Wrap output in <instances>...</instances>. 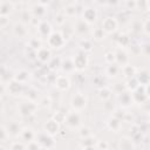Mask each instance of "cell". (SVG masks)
Wrapping results in <instances>:
<instances>
[{"label":"cell","mask_w":150,"mask_h":150,"mask_svg":"<svg viewBox=\"0 0 150 150\" xmlns=\"http://www.w3.org/2000/svg\"><path fill=\"white\" fill-rule=\"evenodd\" d=\"M82 18H83V20L86 22L93 23L97 19V12L94 8H91V7H87V8H84V11L82 13Z\"/></svg>","instance_id":"cell-11"},{"label":"cell","mask_w":150,"mask_h":150,"mask_svg":"<svg viewBox=\"0 0 150 150\" xmlns=\"http://www.w3.org/2000/svg\"><path fill=\"white\" fill-rule=\"evenodd\" d=\"M74 32H75V28H71V26H69V25H67L63 29H62V32H61V34H62V36L64 38V40H68L73 34H74Z\"/></svg>","instance_id":"cell-32"},{"label":"cell","mask_w":150,"mask_h":150,"mask_svg":"<svg viewBox=\"0 0 150 150\" xmlns=\"http://www.w3.org/2000/svg\"><path fill=\"white\" fill-rule=\"evenodd\" d=\"M122 71H123V75L125 77H132L136 75V68L134 66H130V64H125L122 67Z\"/></svg>","instance_id":"cell-26"},{"label":"cell","mask_w":150,"mask_h":150,"mask_svg":"<svg viewBox=\"0 0 150 150\" xmlns=\"http://www.w3.org/2000/svg\"><path fill=\"white\" fill-rule=\"evenodd\" d=\"M146 7H148V9L150 11V0H146Z\"/></svg>","instance_id":"cell-51"},{"label":"cell","mask_w":150,"mask_h":150,"mask_svg":"<svg viewBox=\"0 0 150 150\" xmlns=\"http://www.w3.org/2000/svg\"><path fill=\"white\" fill-rule=\"evenodd\" d=\"M43 131H46L49 135H56L60 131V122H57L55 118H50L48 120L45 124H43Z\"/></svg>","instance_id":"cell-6"},{"label":"cell","mask_w":150,"mask_h":150,"mask_svg":"<svg viewBox=\"0 0 150 150\" xmlns=\"http://www.w3.org/2000/svg\"><path fill=\"white\" fill-rule=\"evenodd\" d=\"M70 104H71V108L75 111H81L87 105V96L82 93H76L75 95L71 96Z\"/></svg>","instance_id":"cell-2"},{"label":"cell","mask_w":150,"mask_h":150,"mask_svg":"<svg viewBox=\"0 0 150 150\" xmlns=\"http://www.w3.org/2000/svg\"><path fill=\"white\" fill-rule=\"evenodd\" d=\"M88 22H86L83 19L82 20H80L77 23H76V27H75V32H77V33H84V32H87V29H88Z\"/></svg>","instance_id":"cell-31"},{"label":"cell","mask_w":150,"mask_h":150,"mask_svg":"<svg viewBox=\"0 0 150 150\" xmlns=\"http://www.w3.org/2000/svg\"><path fill=\"white\" fill-rule=\"evenodd\" d=\"M79 135L81 136V138H86V137L90 136L91 132H90V129L88 127H81L80 128V131H79Z\"/></svg>","instance_id":"cell-39"},{"label":"cell","mask_w":150,"mask_h":150,"mask_svg":"<svg viewBox=\"0 0 150 150\" xmlns=\"http://www.w3.org/2000/svg\"><path fill=\"white\" fill-rule=\"evenodd\" d=\"M28 45H29V47L33 48L34 50H38V49L41 48V41L38 40V39H30L29 42H28Z\"/></svg>","instance_id":"cell-38"},{"label":"cell","mask_w":150,"mask_h":150,"mask_svg":"<svg viewBox=\"0 0 150 150\" xmlns=\"http://www.w3.org/2000/svg\"><path fill=\"white\" fill-rule=\"evenodd\" d=\"M115 55H116V62H117V64H118V66L123 67V66L128 64L129 57H128V54H127V52H125L124 49L118 48V49L116 50Z\"/></svg>","instance_id":"cell-13"},{"label":"cell","mask_w":150,"mask_h":150,"mask_svg":"<svg viewBox=\"0 0 150 150\" xmlns=\"http://www.w3.org/2000/svg\"><path fill=\"white\" fill-rule=\"evenodd\" d=\"M73 61H74V64H75L76 70H83L87 67V64H88V57H87V55L83 52L77 53L73 57Z\"/></svg>","instance_id":"cell-7"},{"label":"cell","mask_w":150,"mask_h":150,"mask_svg":"<svg viewBox=\"0 0 150 150\" xmlns=\"http://www.w3.org/2000/svg\"><path fill=\"white\" fill-rule=\"evenodd\" d=\"M9 149H12V150H22V149H27V143L25 144L23 141H21V142H13V143L11 144Z\"/></svg>","instance_id":"cell-35"},{"label":"cell","mask_w":150,"mask_h":150,"mask_svg":"<svg viewBox=\"0 0 150 150\" xmlns=\"http://www.w3.org/2000/svg\"><path fill=\"white\" fill-rule=\"evenodd\" d=\"M93 36H94V39H96V40H102V39H104V36H105V32L102 29V27H101V28H96V29L93 32Z\"/></svg>","instance_id":"cell-36"},{"label":"cell","mask_w":150,"mask_h":150,"mask_svg":"<svg viewBox=\"0 0 150 150\" xmlns=\"http://www.w3.org/2000/svg\"><path fill=\"white\" fill-rule=\"evenodd\" d=\"M102 29L107 34H110V33L115 32L117 29V21H116V19L115 18H111V16L105 18L102 21Z\"/></svg>","instance_id":"cell-8"},{"label":"cell","mask_w":150,"mask_h":150,"mask_svg":"<svg viewBox=\"0 0 150 150\" xmlns=\"http://www.w3.org/2000/svg\"><path fill=\"white\" fill-rule=\"evenodd\" d=\"M8 93L12 94V95H18L22 91V83L16 81V80H13L11 83H8Z\"/></svg>","instance_id":"cell-15"},{"label":"cell","mask_w":150,"mask_h":150,"mask_svg":"<svg viewBox=\"0 0 150 150\" xmlns=\"http://www.w3.org/2000/svg\"><path fill=\"white\" fill-rule=\"evenodd\" d=\"M128 7L129 8H135L136 7V2H135V0H128Z\"/></svg>","instance_id":"cell-48"},{"label":"cell","mask_w":150,"mask_h":150,"mask_svg":"<svg viewBox=\"0 0 150 150\" xmlns=\"http://www.w3.org/2000/svg\"><path fill=\"white\" fill-rule=\"evenodd\" d=\"M28 73L26 71V70H20V71H18L15 75H14V80H16V81H19V82H21V83H25L27 80H28Z\"/></svg>","instance_id":"cell-29"},{"label":"cell","mask_w":150,"mask_h":150,"mask_svg":"<svg viewBox=\"0 0 150 150\" xmlns=\"http://www.w3.org/2000/svg\"><path fill=\"white\" fill-rule=\"evenodd\" d=\"M55 20H56V22L59 23V25H63L64 23V15L63 14H59V15H56V18H55Z\"/></svg>","instance_id":"cell-47"},{"label":"cell","mask_w":150,"mask_h":150,"mask_svg":"<svg viewBox=\"0 0 150 150\" xmlns=\"http://www.w3.org/2000/svg\"><path fill=\"white\" fill-rule=\"evenodd\" d=\"M137 80H138V82H139V84H143V86H145V84H148L149 82H150V74L146 71V70H143V71H141L137 76Z\"/></svg>","instance_id":"cell-24"},{"label":"cell","mask_w":150,"mask_h":150,"mask_svg":"<svg viewBox=\"0 0 150 150\" xmlns=\"http://www.w3.org/2000/svg\"><path fill=\"white\" fill-rule=\"evenodd\" d=\"M118 146H120V149H132V148H135L132 138H127V137H123V138L120 139Z\"/></svg>","instance_id":"cell-22"},{"label":"cell","mask_w":150,"mask_h":150,"mask_svg":"<svg viewBox=\"0 0 150 150\" xmlns=\"http://www.w3.org/2000/svg\"><path fill=\"white\" fill-rule=\"evenodd\" d=\"M64 123L67 124V127L71 128V129H77L81 125V117L79 115V111H69L66 114V118H64Z\"/></svg>","instance_id":"cell-4"},{"label":"cell","mask_w":150,"mask_h":150,"mask_svg":"<svg viewBox=\"0 0 150 150\" xmlns=\"http://www.w3.org/2000/svg\"><path fill=\"white\" fill-rule=\"evenodd\" d=\"M61 67H62V70L64 73H73L74 70H76L73 59H67L66 61H63L62 64H61Z\"/></svg>","instance_id":"cell-20"},{"label":"cell","mask_w":150,"mask_h":150,"mask_svg":"<svg viewBox=\"0 0 150 150\" xmlns=\"http://www.w3.org/2000/svg\"><path fill=\"white\" fill-rule=\"evenodd\" d=\"M38 30L39 33L42 35V36H49L50 33H52V26L49 25V22L47 21H40L39 22V27H38Z\"/></svg>","instance_id":"cell-16"},{"label":"cell","mask_w":150,"mask_h":150,"mask_svg":"<svg viewBox=\"0 0 150 150\" xmlns=\"http://www.w3.org/2000/svg\"><path fill=\"white\" fill-rule=\"evenodd\" d=\"M118 101H120L123 105H130L134 100H132L131 94H129V93H121L120 96H118Z\"/></svg>","instance_id":"cell-23"},{"label":"cell","mask_w":150,"mask_h":150,"mask_svg":"<svg viewBox=\"0 0 150 150\" xmlns=\"http://www.w3.org/2000/svg\"><path fill=\"white\" fill-rule=\"evenodd\" d=\"M143 30L148 35H150V19H148V20L144 21V23H143Z\"/></svg>","instance_id":"cell-44"},{"label":"cell","mask_w":150,"mask_h":150,"mask_svg":"<svg viewBox=\"0 0 150 150\" xmlns=\"http://www.w3.org/2000/svg\"><path fill=\"white\" fill-rule=\"evenodd\" d=\"M104 60H105V62L107 63H115L116 62V55H115V53L114 52H107L105 54H104Z\"/></svg>","instance_id":"cell-37"},{"label":"cell","mask_w":150,"mask_h":150,"mask_svg":"<svg viewBox=\"0 0 150 150\" xmlns=\"http://www.w3.org/2000/svg\"><path fill=\"white\" fill-rule=\"evenodd\" d=\"M107 125L114 132H118L120 129H121V127H122V123H121V120L120 118H117L116 116H112V117H110L107 121Z\"/></svg>","instance_id":"cell-14"},{"label":"cell","mask_w":150,"mask_h":150,"mask_svg":"<svg viewBox=\"0 0 150 150\" xmlns=\"http://www.w3.org/2000/svg\"><path fill=\"white\" fill-rule=\"evenodd\" d=\"M108 0H98V2H101V4H105Z\"/></svg>","instance_id":"cell-52"},{"label":"cell","mask_w":150,"mask_h":150,"mask_svg":"<svg viewBox=\"0 0 150 150\" xmlns=\"http://www.w3.org/2000/svg\"><path fill=\"white\" fill-rule=\"evenodd\" d=\"M144 88H145V94H146V97H150V82H149L148 84H145V86H144Z\"/></svg>","instance_id":"cell-49"},{"label":"cell","mask_w":150,"mask_h":150,"mask_svg":"<svg viewBox=\"0 0 150 150\" xmlns=\"http://www.w3.org/2000/svg\"><path fill=\"white\" fill-rule=\"evenodd\" d=\"M98 96H100L101 100L107 101V100H109L110 96H111V90H110L108 87H102V88L98 90Z\"/></svg>","instance_id":"cell-28"},{"label":"cell","mask_w":150,"mask_h":150,"mask_svg":"<svg viewBox=\"0 0 150 150\" xmlns=\"http://www.w3.org/2000/svg\"><path fill=\"white\" fill-rule=\"evenodd\" d=\"M108 144L104 142V141H98L97 142V144H96V148L97 149H108Z\"/></svg>","instance_id":"cell-45"},{"label":"cell","mask_w":150,"mask_h":150,"mask_svg":"<svg viewBox=\"0 0 150 150\" xmlns=\"http://www.w3.org/2000/svg\"><path fill=\"white\" fill-rule=\"evenodd\" d=\"M38 109V104H35L33 101H29V102H25V103H21L19 105V112L21 116H30L32 114L35 112V110Z\"/></svg>","instance_id":"cell-5"},{"label":"cell","mask_w":150,"mask_h":150,"mask_svg":"<svg viewBox=\"0 0 150 150\" xmlns=\"http://www.w3.org/2000/svg\"><path fill=\"white\" fill-rule=\"evenodd\" d=\"M64 42H66L64 38L59 32H52L50 35L47 38V43L50 48H56V49L61 48L64 45Z\"/></svg>","instance_id":"cell-3"},{"label":"cell","mask_w":150,"mask_h":150,"mask_svg":"<svg viewBox=\"0 0 150 150\" xmlns=\"http://www.w3.org/2000/svg\"><path fill=\"white\" fill-rule=\"evenodd\" d=\"M35 138H36L38 143L41 145L42 149H52V148H54V146L56 145L53 135H49V134H47L46 131L40 132L39 135H36Z\"/></svg>","instance_id":"cell-1"},{"label":"cell","mask_w":150,"mask_h":150,"mask_svg":"<svg viewBox=\"0 0 150 150\" xmlns=\"http://www.w3.org/2000/svg\"><path fill=\"white\" fill-rule=\"evenodd\" d=\"M61 64H62L61 60H60L59 57H54V59H52V61L49 62V68H50V69H54V68H56V67H59V66H61Z\"/></svg>","instance_id":"cell-41"},{"label":"cell","mask_w":150,"mask_h":150,"mask_svg":"<svg viewBox=\"0 0 150 150\" xmlns=\"http://www.w3.org/2000/svg\"><path fill=\"white\" fill-rule=\"evenodd\" d=\"M97 142L98 141L93 135H90L86 138H82V141L80 142V148H82V149H94V148H96Z\"/></svg>","instance_id":"cell-12"},{"label":"cell","mask_w":150,"mask_h":150,"mask_svg":"<svg viewBox=\"0 0 150 150\" xmlns=\"http://www.w3.org/2000/svg\"><path fill=\"white\" fill-rule=\"evenodd\" d=\"M76 14V7L74 5H69L66 7V11H64V15H68V16H74Z\"/></svg>","instance_id":"cell-40"},{"label":"cell","mask_w":150,"mask_h":150,"mask_svg":"<svg viewBox=\"0 0 150 150\" xmlns=\"http://www.w3.org/2000/svg\"><path fill=\"white\" fill-rule=\"evenodd\" d=\"M131 96H132L134 102H136V103H142V102H144L145 98H148V97H146V94H145V88H144V86H143V84H139V86L132 91Z\"/></svg>","instance_id":"cell-9"},{"label":"cell","mask_w":150,"mask_h":150,"mask_svg":"<svg viewBox=\"0 0 150 150\" xmlns=\"http://www.w3.org/2000/svg\"><path fill=\"white\" fill-rule=\"evenodd\" d=\"M118 70H120V68H118V64L117 63H110L107 67V69H105V74L108 76H110V77H115L117 75Z\"/></svg>","instance_id":"cell-25"},{"label":"cell","mask_w":150,"mask_h":150,"mask_svg":"<svg viewBox=\"0 0 150 150\" xmlns=\"http://www.w3.org/2000/svg\"><path fill=\"white\" fill-rule=\"evenodd\" d=\"M7 131L9 134V136H13V137H16V136H20L22 129L20 128V125L16 123V122H13L9 124V127L7 128Z\"/></svg>","instance_id":"cell-19"},{"label":"cell","mask_w":150,"mask_h":150,"mask_svg":"<svg viewBox=\"0 0 150 150\" xmlns=\"http://www.w3.org/2000/svg\"><path fill=\"white\" fill-rule=\"evenodd\" d=\"M118 43L122 46V47H125L128 43H129V38L127 35H121L118 38Z\"/></svg>","instance_id":"cell-43"},{"label":"cell","mask_w":150,"mask_h":150,"mask_svg":"<svg viewBox=\"0 0 150 150\" xmlns=\"http://www.w3.org/2000/svg\"><path fill=\"white\" fill-rule=\"evenodd\" d=\"M149 123H150V115H149Z\"/></svg>","instance_id":"cell-53"},{"label":"cell","mask_w":150,"mask_h":150,"mask_svg":"<svg viewBox=\"0 0 150 150\" xmlns=\"http://www.w3.org/2000/svg\"><path fill=\"white\" fill-rule=\"evenodd\" d=\"M20 137L22 138L23 142L28 143L30 141H34V138L36 137V135L34 134V131L30 128H25V129H22V131L20 134Z\"/></svg>","instance_id":"cell-18"},{"label":"cell","mask_w":150,"mask_h":150,"mask_svg":"<svg viewBox=\"0 0 150 150\" xmlns=\"http://www.w3.org/2000/svg\"><path fill=\"white\" fill-rule=\"evenodd\" d=\"M33 14H34L35 16H38V18L43 16V15L46 14V7H45V5H41V4L35 5V6L33 7Z\"/></svg>","instance_id":"cell-27"},{"label":"cell","mask_w":150,"mask_h":150,"mask_svg":"<svg viewBox=\"0 0 150 150\" xmlns=\"http://www.w3.org/2000/svg\"><path fill=\"white\" fill-rule=\"evenodd\" d=\"M14 34L16 36H19V38H25L27 35V28H26V26L23 23H21V22L20 23H16L14 26Z\"/></svg>","instance_id":"cell-21"},{"label":"cell","mask_w":150,"mask_h":150,"mask_svg":"<svg viewBox=\"0 0 150 150\" xmlns=\"http://www.w3.org/2000/svg\"><path fill=\"white\" fill-rule=\"evenodd\" d=\"M80 47H81L84 52H90V50L93 49V43H91V41L84 39V40H81V42H80Z\"/></svg>","instance_id":"cell-33"},{"label":"cell","mask_w":150,"mask_h":150,"mask_svg":"<svg viewBox=\"0 0 150 150\" xmlns=\"http://www.w3.org/2000/svg\"><path fill=\"white\" fill-rule=\"evenodd\" d=\"M142 50H143V53H144L145 55L150 56V43H145V45H143Z\"/></svg>","instance_id":"cell-46"},{"label":"cell","mask_w":150,"mask_h":150,"mask_svg":"<svg viewBox=\"0 0 150 150\" xmlns=\"http://www.w3.org/2000/svg\"><path fill=\"white\" fill-rule=\"evenodd\" d=\"M54 84L60 90H67L70 87V81H69L68 76H66V75H59V76H56V80H55Z\"/></svg>","instance_id":"cell-10"},{"label":"cell","mask_w":150,"mask_h":150,"mask_svg":"<svg viewBox=\"0 0 150 150\" xmlns=\"http://www.w3.org/2000/svg\"><path fill=\"white\" fill-rule=\"evenodd\" d=\"M50 50L48 48H45V47H41L40 49L36 50V57L41 61V62H47L50 60Z\"/></svg>","instance_id":"cell-17"},{"label":"cell","mask_w":150,"mask_h":150,"mask_svg":"<svg viewBox=\"0 0 150 150\" xmlns=\"http://www.w3.org/2000/svg\"><path fill=\"white\" fill-rule=\"evenodd\" d=\"M50 1H52V0H39V2H40L41 5H45V6H46L47 4H49Z\"/></svg>","instance_id":"cell-50"},{"label":"cell","mask_w":150,"mask_h":150,"mask_svg":"<svg viewBox=\"0 0 150 150\" xmlns=\"http://www.w3.org/2000/svg\"><path fill=\"white\" fill-rule=\"evenodd\" d=\"M11 9H12V5L9 2H7V1H4L1 4V11H0V13H1V15H5L6 16L7 14H9Z\"/></svg>","instance_id":"cell-34"},{"label":"cell","mask_w":150,"mask_h":150,"mask_svg":"<svg viewBox=\"0 0 150 150\" xmlns=\"http://www.w3.org/2000/svg\"><path fill=\"white\" fill-rule=\"evenodd\" d=\"M75 1H80V0H75Z\"/></svg>","instance_id":"cell-54"},{"label":"cell","mask_w":150,"mask_h":150,"mask_svg":"<svg viewBox=\"0 0 150 150\" xmlns=\"http://www.w3.org/2000/svg\"><path fill=\"white\" fill-rule=\"evenodd\" d=\"M138 86H139V82H138L137 77H135V76L129 77V80L127 81V88H128L129 90H132V91H134Z\"/></svg>","instance_id":"cell-30"},{"label":"cell","mask_w":150,"mask_h":150,"mask_svg":"<svg viewBox=\"0 0 150 150\" xmlns=\"http://www.w3.org/2000/svg\"><path fill=\"white\" fill-rule=\"evenodd\" d=\"M53 118H55L57 122L62 123V122H64V118H66V114H64V112H61V111H57V112L54 115V117H53Z\"/></svg>","instance_id":"cell-42"}]
</instances>
